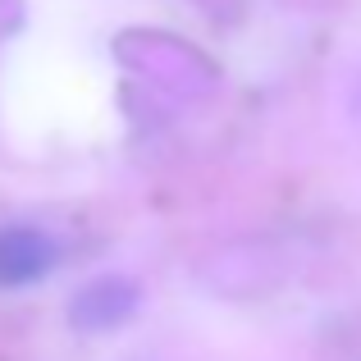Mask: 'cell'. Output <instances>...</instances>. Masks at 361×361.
<instances>
[{
	"instance_id": "1",
	"label": "cell",
	"mask_w": 361,
	"mask_h": 361,
	"mask_svg": "<svg viewBox=\"0 0 361 361\" xmlns=\"http://www.w3.org/2000/svg\"><path fill=\"white\" fill-rule=\"evenodd\" d=\"M55 261H60V252L46 229H37V224H5L0 229V288H27V283L46 279Z\"/></svg>"
},
{
	"instance_id": "2",
	"label": "cell",
	"mask_w": 361,
	"mask_h": 361,
	"mask_svg": "<svg viewBox=\"0 0 361 361\" xmlns=\"http://www.w3.org/2000/svg\"><path fill=\"white\" fill-rule=\"evenodd\" d=\"M133 307H137V283L123 279V274H106V279H92L87 288L73 298L69 320L78 329H110V325H119V320H128Z\"/></svg>"
}]
</instances>
